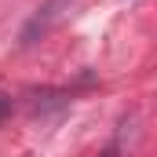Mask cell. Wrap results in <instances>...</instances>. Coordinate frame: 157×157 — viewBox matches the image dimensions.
Returning a JSON list of instances; mask_svg holds the SVG:
<instances>
[{
    "label": "cell",
    "mask_w": 157,
    "mask_h": 157,
    "mask_svg": "<svg viewBox=\"0 0 157 157\" xmlns=\"http://www.w3.org/2000/svg\"><path fill=\"white\" fill-rule=\"evenodd\" d=\"M99 157H128V146H124V132H117L102 150H99Z\"/></svg>",
    "instance_id": "6da1fadb"
},
{
    "label": "cell",
    "mask_w": 157,
    "mask_h": 157,
    "mask_svg": "<svg viewBox=\"0 0 157 157\" xmlns=\"http://www.w3.org/2000/svg\"><path fill=\"white\" fill-rule=\"evenodd\" d=\"M7 113H11V95H4V91H0V121L7 117Z\"/></svg>",
    "instance_id": "7a4b0ae2"
}]
</instances>
